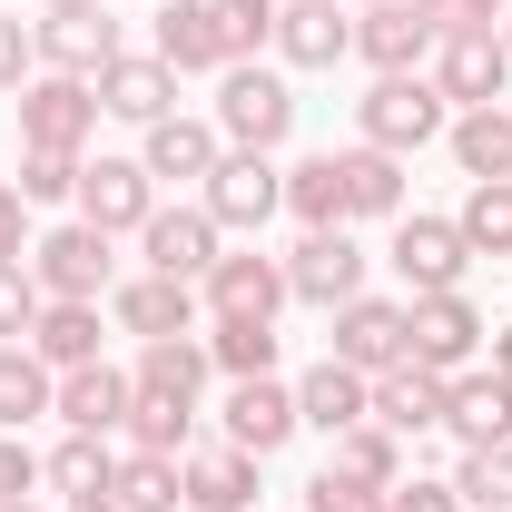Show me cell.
I'll return each instance as SVG.
<instances>
[{
    "label": "cell",
    "mask_w": 512,
    "mask_h": 512,
    "mask_svg": "<svg viewBox=\"0 0 512 512\" xmlns=\"http://www.w3.org/2000/svg\"><path fill=\"white\" fill-rule=\"evenodd\" d=\"M10 109H20V148H69V158H89V138H99V89H89V79H60V69H40Z\"/></svg>",
    "instance_id": "5b68a950"
},
{
    "label": "cell",
    "mask_w": 512,
    "mask_h": 512,
    "mask_svg": "<svg viewBox=\"0 0 512 512\" xmlns=\"http://www.w3.org/2000/svg\"><path fill=\"white\" fill-rule=\"evenodd\" d=\"M109 503H119V512H178V503H188V483H178V453H138V444H119Z\"/></svg>",
    "instance_id": "4dcf8cb0"
},
{
    "label": "cell",
    "mask_w": 512,
    "mask_h": 512,
    "mask_svg": "<svg viewBox=\"0 0 512 512\" xmlns=\"http://www.w3.org/2000/svg\"><path fill=\"white\" fill-rule=\"evenodd\" d=\"M384 512H463V493H453V473H404L384 493Z\"/></svg>",
    "instance_id": "bcb514c9"
},
{
    "label": "cell",
    "mask_w": 512,
    "mask_h": 512,
    "mask_svg": "<svg viewBox=\"0 0 512 512\" xmlns=\"http://www.w3.org/2000/svg\"><path fill=\"white\" fill-rule=\"evenodd\" d=\"M119 237H99L89 217H69V227H50V237H30V276H40V296L50 306H99L109 286H119Z\"/></svg>",
    "instance_id": "3957f363"
},
{
    "label": "cell",
    "mask_w": 512,
    "mask_h": 512,
    "mask_svg": "<svg viewBox=\"0 0 512 512\" xmlns=\"http://www.w3.org/2000/svg\"><path fill=\"white\" fill-rule=\"evenodd\" d=\"M217 424H227V444L256 453V463H266V453H286L296 434H306V424H296V384H276V375H237Z\"/></svg>",
    "instance_id": "4fadbf2b"
},
{
    "label": "cell",
    "mask_w": 512,
    "mask_h": 512,
    "mask_svg": "<svg viewBox=\"0 0 512 512\" xmlns=\"http://www.w3.org/2000/svg\"><path fill=\"white\" fill-rule=\"evenodd\" d=\"M306 512H384V483H355V473L325 463L316 483H306Z\"/></svg>",
    "instance_id": "ee69618b"
},
{
    "label": "cell",
    "mask_w": 512,
    "mask_h": 512,
    "mask_svg": "<svg viewBox=\"0 0 512 512\" xmlns=\"http://www.w3.org/2000/svg\"><path fill=\"white\" fill-rule=\"evenodd\" d=\"M128 444H138V453H178V463H188V453H197V404L138 394V404H128Z\"/></svg>",
    "instance_id": "74e56055"
},
{
    "label": "cell",
    "mask_w": 512,
    "mask_h": 512,
    "mask_svg": "<svg viewBox=\"0 0 512 512\" xmlns=\"http://www.w3.org/2000/svg\"><path fill=\"white\" fill-rule=\"evenodd\" d=\"M335 473H355V483H384V493H394V483L414 473V453H404V434H384L375 414H365V424L335 434Z\"/></svg>",
    "instance_id": "e575fe53"
},
{
    "label": "cell",
    "mask_w": 512,
    "mask_h": 512,
    "mask_svg": "<svg viewBox=\"0 0 512 512\" xmlns=\"http://www.w3.org/2000/svg\"><path fill=\"white\" fill-rule=\"evenodd\" d=\"M207 10H217V50H227V69L276 50V0H207Z\"/></svg>",
    "instance_id": "ab89813d"
},
{
    "label": "cell",
    "mask_w": 512,
    "mask_h": 512,
    "mask_svg": "<svg viewBox=\"0 0 512 512\" xmlns=\"http://www.w3.org/2000/svg\"><path fill=\"white\" fill-rule=\"evenodd\" d=\"M227 158V138H217V119H168L158 128H138V168L158 178V188H207V168Z\"/></svg>",
    "instance_id": "ac0fdd59"
},
{
    "label": "cell",
    "mask_w": 512,
    "mask_h": 512,
    "mask_svg": "<svg viewBox=\"0 0 512 512\" xmlns=\"http://www.w3.org/2000/svg\"><path fill=\"white\" fill-rule=\"evenodd\" d=\"M79 168H89V158H69V148H20V178H10V188L30 197V207H69V197H79Z\"/></svg>",
    "instance_id": "60d3db41"
},
{
    "label": "cell",
    "mask_w": 512,
    "mask_h": 512,
    "mask_svg": "<svg viewBox=\"0 0 512 512\" xmlns=\"http://www.w3.org/2000/svg\"><path fill=\"white\" fill-rule=\"evenodd\" d=\"M138 256H148V276H178V286H197V276L227 256V227H217V217L188 197V207H158V217L138 227Z\"/></svg>",
    "instance_id": "8fae6325"
},
{
    "label": "cell",
    "mask_w": 512,
    "mask_h": 512,
    "mask_svg": "<svg viewBox=\"0 0 512 512\" xmlns=\"http://www.w3.org/2000/svg\"><path fill=\"white\" fill-rule=\"evenodd\" d=\"M89 89H99V119H128V128H158L178 109V69L158 60V50H119Z\"/></svg>",
    "instance_id": "2e32d148"
},
{
    "label": "cell",
    "mask_w": 512,
    "mask_h": 512,
    "mask_svg": "<svg viewBox=\"0 0 512 512\" xmlns=\"http://www.w3.org/2000/svg\"><path fill=\"white\" fill-rule=\"evenodd\" d=\"M345 158V217H404V158H384V148H335Z\"/></svg>",
    "instance_id": "1f68e13d"
},
{
    "label": "cell",
    "mask_w": 512,
    "mask_h": 512,
    "mask_svg": "<svg viewBox=\"0 0 512 512\" xmlns=\"http://www.w3.org/2000/svg\"><path fill=\"white\" fill-rule=\"evenodd\" d=\"M453 493L463 512H512V444H473L453 463Z\"/></svg>",
    "instance_id": "f35d334b"
},
{
    "label": "cell",
    "mask_w": 512,
    "mask_h": 512,
    "mask_svg": "<svg viewBox=\"0 0 512 512\" xmlns=\"http://www.w3.org/2000/svg\"><path fill=\"white\" fill-rule=\"evenodd\" d=\"M444 148H453L463 178H512V109L503 99H493V109H453Z\"/></svg>",
    "instance_id": "f1b7e54d"
},
{
    "label": "cell",
    "mask_w": 512,
    "mask_h": 512,
    "mask_svg": "<svg viewBox=\"0 0 512 512\" xmlns=\"http://www.w3.org/2000/svg\"><path fill=\"white\" fill-rule=\"evenodd\" d=\"M20 493H40V453L20 434H0V503H20Z\"/></svg>",
    "instance_id": "7dc6e473"
},
{
    "label": "cell",
    "mask_w": 512,
    "mask_h": 512,
    "mask_svg": "<svg viewBox=\"0 0 512 512\" xmlns=\"http://www.w3.org/2000/svg\"><path fill=\"white\" fill-rule=\"evenodd\" d=\"M453 128V99L434 89V69H384L375 89L355 99V138L384 148V158H414V148H434Z\"/></svg>",
    "instance_id": "6da1fadb"
},
{
    "label": "cell",
    "mask_w": 512,
    "mask_h": 512,
    "mask_svg": "<svg viewBox=\"0 0 512 512\" xmlns=\"http://www.w3.org/2000/svg\"><path fill=\"white\" fill-rule=\"evenodd\" d=\"M30 355H40L50 375L99 365V306H40V325H30Z\"/></svg>",
    "instance_id": "d6a6232c"
},
{
    "label": "cell",
    "mask_w": 512,
    "mask_h": 512,
    "mask_svg": "<svg viewBox=\"0 0 512 512\" xmlns=\"http://www.w3.org/2000/svg\"><path fill=\"white\" fill-rule=\"evenodd\" d=\"M335 365H355V375H394L404 355H414V306H394V296H345L335 306V345H325Z\"/></svg>",
    "instance_id": "9c48e42d"
},
{
    "label": "cell",
    "mask_w": 512,
    "mask_h": 512,
    "mask_svg": "<svg viewBox=\"0 0 512 512\" xmlns=\"http://www.w3.org/2000/svg\"><path fill=\"white\" fill-rule=\"evenodd\" d=\"M434 89H444L453 109H493L512 89V50L503 30H463V40H434Z\"/></svg>",
    "instance_id": "e0dca14e"
},
{
    "label": "cell",
    "mask_w": 512,
    "mask_h": 512,
    "mask_svg": "<svg viewBox=\"0 0 512 512\" xmlns=\"http://www.w3.org/2000/svg\"><path fill=\"white\" fill-rule=\"evenodd\" d=\"M128 404H138V384L99 355V365H79V375H60V434H128Z\"/></svg>",
    "instance_id": "7402d4cb"
},
{
    "label": "cell",
    "mask_w": 512,
    "mask_h": 512,
    "mask_svg": "<svg viewBox=\"0 0 512 512\" xmlns=\"http://www.w3.org/2000/svg\"><path fill=\"white\" fill-rule=\"evenodd\" d=\"M60 512H119V503H109V493H89V503H60Z\"/></svg>",
    "instance_id": "f907efd6"
},
{
    "label": "cell",
    "mask_w": 512,
    "mask_h": 512,
    "mask_svg": "<svg viewBox=\"0 0 512 512\" xmlns=\"http://www.w3.org/2000/svg\"><path fill=\"white\" fill-rule=\"evenodd\" d=\"M453 227H463L473 256H512V178H473L463 207H453Z\"/></svg>",
    "instance_id": "8d00e7d4"
},
{
    "label": "cell",
    "mask_w": 512,
    "mask_h": 512,
    "mask_svg": "<svg viewBox=\"0 0 512 512\" xmlns=\"http://www.w3.org/2000/svg\"><path fill=\"white\" fill-rule=\"evenodd\" d=\"M384 266L404 276V296H453V286H463V266H473V247H463V227H453V217L404 207V217H394V247H384Z\"/></svg>",
    "instance_id": "8992f818"
},
{
    "label": "cell",
    "mask_w": 512,
    "mask_h": 512,
    "mask_svg": "<svg viewBox=\"0 0 512 512\" xmlns=\"http://www.w3.org/2000/svg\"><path fill=\"white\" fill-rule=\"evenodd\" d=\"M207 365L237 384V375H276V325L256 316H207Z\"/></svg>",
    "instance_id": "d590c367"
},
{
    "label": "cell",
    "mask_w": 512,
    "mask_h": 512,
    "mask_svg": "<svg viewBox=\"0 0 512 512\" xmlns=\"http://www.w3.org/2000/svg\"><path fill=\"white\" fill-rule=\"evenodd\" d=\"M197 316H207V306H197V286H178V276H148V266H138V276L109 286V325L138 335V345H158V335H197Z\"/></svg>",
    "instance_id": "5bb4252c"
},
{
    "label": "cell",
    "mask_w": 512,
    "mask_h": 512,
    "mask_svg": "<svg viewBox=\"0 0 512 512\" xmlns=\"http://www.w3.org/2000/svg\"><path fill=\"white\" fill-rule=\"evenodd\" d=\"M178 483H188V512H247V503H256V453L197 444L188 463H178Z\"/></svg>",
    "instance_id": "d4e9b609"
},
{
    "label": "cell",
    "mask_w": 512,
    "mask_h": 512,
    "mask_svg": "<svg viewBox=\"0 0 512 512\" xmlns=\"http://www.w3.org/2000/svg\"><path fill=\"white\" fill-rule=\"evenodd\" d=\"M0 512H40V493H20V503H0Z\"/></svg>",
    "instance_id": "816d5d0a"
},
{
    "label": "cell",
    "mask_w": 512,
    "mask_h": 512,
    "mask_svg": "<svg viewBox=\"0 0 512 512\" xmlns=\"http://www.w3.org/2000/svg\"><path fill=\"white\" fill-rule=\"evenodd\" d=\"M30 217H40V207H30V197H20L10 178H0V256H30V237H40Z\"/></svg>",
    "instance_id": "c3c4849f"
},
{
    "label": "cell",
    "mask_w": 512,
    "mask_h": 512,
    "mask_svg": "<svg viewBox=\"0 0 512 512\" xmlns=\"http://www.w3.org/2000/svg\"><path fill=\"white\" fill-rule=\"evenodd\" d=\"M355 60L375 69H424L434 60V20H424V10H414V0H365V10H355Z\"/></svg>",
    "instance_id": "d6986e66"
},
{
    "label": "cell",
    "mask_w": 512,
    "mask_h": 512,
    "mask_svg": "<svg viewBox=\"0 0 512 512\" xmlns=\"http://www.w3.org/2000/svg\"><path fill=\"white\" fill-rule=\"evenodd\" d=\"M365 414H375V375H355V365H335V355L296 375V424H306V434L335 444V434H345V424H365Z\"/></svg>",
    "instance_id": "44dd1931"
},
{
    "label": "cell",
    "mask_w": 512,
    "mask_h": 512,
    "mask_svg": "<svg viewBox=\"0 0 512 512\" xmlns=\"http://www.w3.org/2000/svg\"><path fill=\"white\" fill-rule=\"evenodd\" d=\"M207 335H158V345H138V365H128V384L138 394H168V404H197L207 394Z\"/></svg>",
    "instance_id": "4316f807"
},
{
    "label": "cell",
    "mask_w": 512,
    "mask_h": 512,
    "mask_svg": "<svg viewBox=\"0 0 512 512\" xmlns=\"http://www.w3.org/2000/svg\"><path fill=\"white\" fill-rule=\"evenodd\" d=\"M355 10H365V0H355Z\"/></svg>",
    "instance_id": "11a10c76"
},
{
    "label": "cell",
    "mask_w": 512,
    "mask_h": 512,
    "mask_svg": "<svg viewBox=\"0 0 512 512\" xmlns=\"http://www.w3.org/2000/svg\"><path fill=\"white\" fill-rule=\"evenodd\" d=\"M217 138L227 148H286L296 138V89H286V69H266V60H237V69H217Z\"/></svg>",
    "instance_id": "7a4b0ae2"
},
{
    "label": "cell",
    "mask_w": 512,
    "mask_h": 512,
    "mask_svg": "<svg viewBox=\"0 0 512 512\" xmlns=\"http://www.w3.org/2000/svg\"><path fill=\"white\" fill-rule=\"evenodd\" d=\"M40 276H30V256H0V345H30V325H40Z\"/></svg>",
    "instance_id": "b9f144b4"
},
{
    "label": "cell",
    "mask_w": 512,
    "mask_h": 512,
    "mask_svg": "<svg viewBox=\"0 0 512 512\" xmlns=\"http://www.w3.org/2000/svg\"><path fill=\"white\" fill-rule=\"evenodd\" d=\"M148 50L178 69V79L227 69V50H217V10H207V0H168V10H158V30H148Z\"/></svg>",
    "instance_id": "484cf974"
},
{
    "label": "cell",
    "mask_w": 512,
    "mask_h": 512,
    "mask_svg": "<svg viewBox=\"0 0 512 512\" xmlns=\"http://www.w3.org/2000/svg\"><path fill=\"white\" fill-rule=\"evenodd\" d=\"M434 20V40H463V30H503V0H414Z\"/></svg>",
    "instance_id": "f6af8a7d"
},
{
    "label": "cell",
    "mask_w": 512,
    "mask_h": 512,
    "mask_svg": "<svg viewBox=\"0 0 512 512\" xmlns=\"http://www.w3.org/2000/svg\"><path fill=\"white\" fill-rule=\"evenodd\" d=\"M197 306L207 316H256V325H276L296 296H286V256H266V247H227L207 276H197Z\"/></svg>",
    "instance_id": "52a82bcc"
},
{
    "label": "cell",
    "mask_w": 512,
    "mask_h": 512,
    "mask_svg": "<svg viewBox=\"0 0 512 512\" xmlns=\"http://www.w3.org/2000/svg\"><path fill=\"white\" fill-rule=\"evenodd\" d=\"M444 434H453L463 453H473V444H512V384L493 375V365H483V375H473V365L453 375V394H444Z\"/></svg>",
    "instance_id": "cb8c5ba5"
},
{
    "label": "cell",
    "mask_w": 512,
    "mask_h": 512,
    "mask_svg": "<svg viewBox=\"0 0 512 512\" xmlns=\"http://www.w3.org/2000/svg\"><path fill=\"white\" fill-rule=\"evenodd\" d=\"M286 217H296V227H355V217H345V158H335V148H316V158L286 168Z\"/></svg>",
    "instance_id": "f546056e"
},
{
    "label": "cell",
    "mask_w": 512,
    "mask_h": 512,
    "mask_svg": "<svg viewBox=\"0 0 512 512\" xmlns=\"http://www.w3.org/2000/svg\"><path fill=\"white\" fill-rule=\"evenodd\" d=\"M197 207L227 227V237H256L276 207H286V168L266 158V148H227L217 168H207V188H197Z\"/></svg>",
    "instance_id": "277c9868"
},
{
    "label": "cell",
    "mask_w": 512,
    "mask_h": 512,
    "mask_svg": "<svg viewBox=\"0 0 512 512\" xmlns=\"http://www.w3.org/2000/svg\"><path fill=\"white\" fill-rule=\"evenodd\" d=\"M30 40H40V69H60V79H99V69L119 60V20H109V0H89V10H40Z\"/></svg>",
    "instance_id": "7c38bea8"
},
{
    "label": "cell",
    "mask_w": 512,
    "mask_h": 512,
    "mask_svg": "<svg viewBox=\"0 0 512 512\" xmlns=\"http://www.w3.org/2000/svg\"><path fill=\"white\" fill-rule=\"evenodd\" d=\"M404 306H414V365H434V375H463V365L483 355V335H493L463 286H453V296H404Z\"/></svg>",
    "instance_id": "9a60e30c"
},
{
    "label": "cell",
    "mask_w": 512,
    "mask_h": 512,
    "mask_svg": "<svg viewBox=\"0 0 512 512\" xmlns=\"http://www.w3.org/2000/svg\"><path fill=\"white\" fill-rule=\"evenodd\" d=\"M178 512H188V503H178Z\"/></svg>",
    "instance_id": "9f6ffc18"
},
{
    "label": "cell",
    "mask_w": 512,
    "mask_h": 512,
    "mask_svg": "<svg viewBox=\"0 0 512 512\" xmlns=\"http://www.w3.org/2000/svg\"><path fill=\"white\" fill-rule=\"evenodd\" d=\"M109 473H119V444H109V434H60V444L40 453V483H50L60 503H89V493H109Z\"/></svg>",
    "instance_id": "83f0119b"
},
{
    "label": "cell",
    "mask_w": 512,
    "mask_h": 512,
    "mask_svg": "<svg viewBox=\"0 0 512 512\" xmlns=\"http://www.w3.org/2000/svg\"><path fill=\"white\" fill-rule=\"evenodd\" d=\"M276 60H286V69L355 60V20H345L335 0H276Z\"/></svg>",
    "instance_id": "ffe728a7"
},
{
    "label": "cell",
    "mask_w": 512,
    "mask_h": 512,
    "mask_svg": "<svg viewBox=\"0 0 512 512\" xmlns=\"http://www.w3.org/2000/svg\"><path fill=\"white\" fill-rule=\"evenodd\" d=\"M40 10H89V0H40Z\"/></svg>",
    "instance_id": "f5cc1de1"
},
{
    "label": "cell",
    "mask_w": 512,
    "mask_h": 512,
    "mask_svg": "<svg viewBox=\"0 0 512 512\" xmlns=\"http://www.w3.org/2000/svg\"><path fill=\"white\" fill-rule=\"evenodd\" d=\"M99 237H138L148 217H158V178L138 168V158H89L79 168V197H69Z\"/></svg>",
    "instance_id": "30bf717a"
},
{
    "label": "cell",
    "mask_w": 512,
    "mask_h": 512,
    "mask_svg": "<svg viewBox=\"0 0 512 512\" xmlns=\"http://www.w3.org/2000/svg\"><path fill=\"white\" fill-rule=\"evenodd\" d=\"M365 266H375V256L355 247L345 227H306V237L286 247V296H296V306H325V316H335L345 296H365Z\"/></svg>",
    "instance_id": "ba28073f"
},
{
    "label": "cell",
    "mask_w": 512,
    "mask_h": 512,
    "mask_svg": "<svg viewBox=\"0 0 512 512\" xmlns=\"http://www.w3.org/2000/svg\"><path fill=\"white\" fill-rule=\"evenodd\" d=\"M444 394H453V375H434V365L404 355L394 375H375V424L404 434V444H414V434H444Z\"/></svg>",
    "instance_id": "603a6c76"
},
{
    "label": "cell",
    "mask_w": 512,
    "mask_h": 512,
    "mask_svg": "<svg viewBox=\"0 0 512 512\" xmlns=\"http://www.w3.org/2000/svg\"><path fill=\"white\" fill-rule=\"evenodd\" d=\"M483 345H493V375L512 384V325H503V335H483Z\"/></svg>",
    "instance_id": "681fc988"
},
{
    "label": "cell",
    "mask_w": 512,
    "mask_h": 512,
    "mask_svg": "<svg viewBox=\"0 0 512 512\" xmlns=\"http://www.w3.org/2000/svg\"><path fill=\"white\" fill-rule=\"evenodd\" d=\"M30 79H40V40H30L20 10H0V99H20Z\"/></svg>",
    "instance_id": "7bdbcfd3"
},
{
    "label": "cell",
    "mask_w": 512,
    "mask_h": 512,
    "mask_svg": "<svg viewBox=\"0 0 512 512\" xmlns=\"http://www.w3.org/2000/svg\"><path fill=\"white\" fill-rule=\"evenodd\" d=\"M60 404V375L30 355V345H0V434H20V424H40Z\"/></svg>",
    "instance_id": "836d02e7"
},
{
    "label": "cell",
    "mask_w": 512,
    "mask_h": 512,
    "mask_svg": "<svg viewBox=\"0 0 512 512\" xmlns=\"http://www.w3.org/2000/svg\"><path fill=\"white\" fill-rule=\"evenodd\" d=\"M503 50H512V10H503Z\"/></svg>",
    "instance_id": "db71d44e"
}]
</instances>
